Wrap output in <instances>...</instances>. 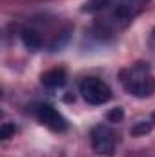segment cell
I'll return each instance as SVG.
<instances>
[{
  "label": "cell",
  "instance_id": "cell-1",
  "mask_svg": "<svg viewBox=\"0 0 155 157\" xmlns=\"http://www.w3.org/2000/svg\"><path fill=\"white\" fill-rule=\"evenodd\" d=\"M148 0H89L84 4L82 11L86 13H106V18L99 22L100 33L113 35L119 29H124L144 7Z\"/></svg>",
  "mask_w": 155,
  "mask_h": 157
},
{
  "label": "cell",
  "instance_id": "cell-2",
  "mask_svg": "<svg viewBox=\"0 0 155 157\" xmlns=\"http://www.w3.org/2000/svg\"><path fill=\"white\" fill-rule=\"evenodd\" d=\"M120 82L124 90L133 97H150L155 90V78L148 62H135L120 71Z\"/></svg>",
  "mask_w": 155,
  "mask_h": 157
},
{
  "label": "cell",
  "instance_id": "cell-3",
  "mask_svg": "<svg viewBox=\"0 0 155 157\" xmlns=\"http://www.w3.org/2000/svg\"><path fill=\"white\" fill-rule=\"evenodd\" d=\"M78 90H80L82 99H84L88 104H93V106L106 104V102L112 99V90H110V86L97 77H86L80 82Z\"/></svg>",
  "mask_w": 155,
  "mask_h": 157
},
{
  "label": "cell",
  "instance_id": "cell-4",
  "mask_svg": "<svg viewBox=\"0 0 155 157\" xmlns=\"http://www.w3.org/2000/svg\"><path fill=\"white\" fill-rule=\"evenodd\" d=\"M91 146L100 155H112L117 146V133L108 126H95L91 130Z\"/></svg>",
  "mask_w": 155,
  "mask_h": 157
},
{
  "label": "cell",
  "instance_id": "cell-5",
  "mask_svg": "<svg viewBox=\"0 0 155 157\" xmlns=\"http://www.w3.org/2000/svg\"><path fill=\"white\" fill-rule=\"evenodd\" d=\"M35 117L39 119V122H42L46 128H49L53 132H64L68 128V121L51 104H37L35 106Z\"/></svg>",
  "mask_w": 155,
  "mask_h": 157
},
{
  "label": "cell",
  "instance_id": "cell-6",
  "mask_svg": "<svg viewBox=\"0 0 155 157\" xmlns=\"http://www.w3.org/2000/svg\"><path fill=\"white\" fill-rule=\"evenodd\" d=\"M40 82L49 88V90H55V88H62L66 84V71L62 68H53V70H47L46 73H42Z\"/></svg>",
  "mask_w": 155,
  "mask_h": 157
},
{
  "label": "cell",
  "instance_id": "cell-7",
  "mask_svg": "<svg viewBox=\"0 0 155 157\" xmlns=\"http://www.w3.org/2000/svg\"><path fill=\"white\" fill-rule=\"evenodd\" d=\"M22 40H24V44H26L29 49H40L42 44H44L40 33L37 29H31V28H28V29L22 31Z\"/></svg>",
  "mask_w": 155,
  "mask_h": 157
},
{
  "label": "cell",
  "instance_id": "cell-8",
  "mask_svg": "<svg viewBox=\"0 0 155 157\" xmlns=\"http://www.w3.org/2000/svg\"><path fill=\"white\" fill-rule=\"evenodd\" d=\"M150 128H152V124H148V122H137L133 128H131V133L133 135H142V133H148L150 132Z\"/></svg>",
  "mask_w": 155,
  "mask_h": 157
},
{
  "label": "cell",
  "instance_id": "cell-9",
  "mask_svg": "<svg viewBox=\"0 0 155 157\" xmlns=\"http://www.w3.org/2000/svg\"><path fill=\"white\" fill-rule=\"evenodd\" d=\"M15 132H17V128L13 124H9V122H4L2 124V139H9Z\"/></svg>",
  "mask_w": 155,
  "mask_h": 157
},
{
  "label": "cell",
  "instance_id": "cell-10",
  "mask_svg": "<svg viewBox=\"0 0 155 157\" xmlns=\"http://www.w3.org/2000/svg\"><path fill=\"white\" fill-rule=\"evenodd\" d=\"M122 117H124L122 108H113V110L108 113V119H110L112 122H119V121H122Z\"/></svg>",
  "mask_w": 155,
  "mask_h": 157
},
{
  "label": "cell",
  "instance_id": "cell-11",
  "mask_svg": "<svg viewBox=\"0 0 155 157\" xmlns=\"http://www.w3.org/2000/svg\"><path fill=\"white\" fill-rule=\"evenodd\" d=\"M152 119H153V121H155V112H153V115H152Z\"/></svg>",
  "mask_w": 155,
  "mask_h": 157
},
{
  "label": "cell",
  "instance_id": "cell-12",
  "mask_svg": "<svg viewBox=\"0 0 155 157\" xmlns=\"http://www.w3.org/2000/svg\"><path fill=\"white\" fill-rule=\"evenodd\" d=\"M153 35H155V33H153Z\"/></svg>",
  "mask_w": 155,
  "mask_h": 157
}]
</instances>
